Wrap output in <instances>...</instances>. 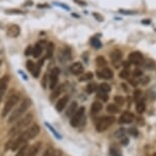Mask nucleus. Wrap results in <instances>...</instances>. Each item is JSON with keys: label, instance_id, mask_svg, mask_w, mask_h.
I'll use <instances>...</instances> for the list:
<instances>
[{"label": "nucleus", "instance_id": "obj_18", "mask_svg": "<svg viewBox=\"0 0 156 156\" xmlns=\"http://www.w3.org/2000/svg\"><path fill=\"white\" fill-rule=\"evenodd\" d=\"M121 58H122V53L120 50H114L111 53V60L113 62V64H114V66H116V63H119Z\"/></svg>", "mask_w": 156, "mask_h": 156}, {"label": "nucleus", "instance_id": "obj_21", "mask_svg": "<svg viewBox=\"0 0 156 156\" xmlns=\"http://www.w3.org/2000/svg\"><path fill=\"white\" fill-rule=\"evenodd\" d=\"M136 108H137V111H138V113H140V114H142V113L145 112V109H146V104H145V101L143 100V99L137 101Z\"/></svg>", "mask_w": 156, "mask_h": 156}, {"label": "nucleus", "instance_id": "obj_28", "mask_svg": "<svg viewBox=\"0 0 156 156\" xmlns=\"http://www.w3.org/2000/svg\"><path fill=\"white\" fill-rule=\"evenodd\" d=\"M100 88V91H103V93H109L110 90H111V86L108 84V83H102V84L99 86Z\"/></svg>", "mask_w": 156, "mask_h": 156}, {"label": "nucleus", "instance_id": "obj_32", "mask_svg": "<svg viewBox=\"0 0 156 156\" xmlns=\"http://www.w3.org/2000/svg\"><path fill=\"white\" fill-rule=\"evenodd\" d=\"M114 101H115V103H116L117 105H119V106H122V105L124 104V99H123L121 96L115 97V98H114Z\"/></svg>", "mask_w": 156, "mask_h": 156}, {"label": "nucleus", "instance_id": "obj_25", "mask_svg": "<svg viewBox=\"0 0 156 156\" xmlns=\"http://www.w3.org/2000/svg\"><path fill=\"white\" fill-rule=\"evenodd\" d=\"M28 149H29V146L28 145H24L23 147H21L20 149L18 150V153L15 154V156H26L27 152H28Z\"/></svg>", "mask_w": 156, "mask_h": 156}, {"label": "nucleus", "instance_id": "obj_44", "mask_svg": "<svg viewBox=\"0 0 156 156\" xmlns=\"http://www.w3.org/2000/svg\"><path fill=\"white\" fill-rule=\"evenodd\" d=\"M121 144L124 145V146H125V145H127L128 144V139L127 138H123L122 141H121Z\"/></svg>", "mask_w": 156, "mask_h": 156}, {"label": "nucleus", "instance_id": "obj_40", "mask_svg": "<svg viewBox=\"0 0 156 156\" xmlns=\"http://www.w3.org/2000/svg\"><path fill=\"white\" fill-rule=\"evenodd\" d=\"M50 156H62V152L60 150H53V152L52 153Z\"/></svg>", "mask_w": 156, "mask_h": 156}, {"label": "nucleus", "instance_id": "obj_39", "mask_svg": "<svg viewBox=\"0 0 156 156\" xmlns=\"http://www.w3.org/2000/svg\"><path fill=\"white\" fill-rule=\"evenodd\" d=\"M53 152V149L52 147H48L46 150H45V152L43 153V155L42 156H50L52 155V153Z\"/></svg>", "mask_w": 156, "mask_h": 156}, {"label": "nucleus", "instance_id": "obj_8", "mask_svg": "<svg viewBox=\"0 0 156 156\" xmlns=\"http://www.w3.org/2000/svg\"><path fill=\"white\" fill-rule=\"evenodd\" d=\"M42 63H43V60L40 61L38 65L34 64L32 61H28V62H27V68H28L29 71L31 72V74L33 75V77L37 78V77L39 76V74H40V67H41Z\"/></svg>", "mask_w": 156, "mask_h": 156}, {"label": "nucleus", "instance_id": "obj_33", "mask_svg": "<svg viewBox=\"0 0 156 156\" xmlns=\"http://www.w3.org/2000/svg\"><path fill=\"white\" fill-rule=\"evenodd\" d=\"M98 98L101 99V100H103L104 102L108 101V95H107L106 93H103V91H99V93H98Z\"/></svg>", "mask_w": 156, "mask_h": 156}, {"label": "nucleus", "instance_id": "obj_13", "mask_svg": "<svg viewBox=\"0 0 156 156\" xmlns=\"http://www.w3.org/2000/svg\"><path fill=\"white\" fill-rule=\"evenodd\" d=\"M69 102V97L68 96H64L62 97L60 100L58 101V103L56 104V109L58 112H62L64 110V108L67 106V104H68Z\"/></svg>", "mask_w": 156, "mask_h": 156}, {"label": "nucleus", "instance_id": "obj_23", "mask_svg": "<svg viewBox=\"0 0 156 156\" xmlns=\"http://www.w3.org/2000/svg\"><path fill=\"white\" fill-rule=\"evenodd\" d=\"M107 111L111 114H116V113L119 112V107L116 104H109L107 106Z\"/></svg>", "mask_w": 156, "mask_h": 156}, {"label": "nucleus", "instance_id": "obj_29", "mask_svg": "<svg viewBox=\"0 0 156 156\" xmlns=\"http://www.w3.org/2000/svg\"><path fill=\"white\" fill-rule=\"evenodd\" d=\"M97 90V83L95 82H91L86 86V93H95V90Z\"/></svg>", "mask_w": 156, "mask_h": 156}, {"label": "nucleus", "instance_id": "obj_27", "mask_svg": "<svg viewBox=\"0 0 156 156\" xmlns=\"http://www.w3.org/2000/svg\"><path fill=\"white\" fill-rule=\"evenodd\" d=\"M93 73H90V72H87L86 74H84V75H82L81 77L79 78V81H87V80H90V79H93Z\"/></svg>", "mask_w": 156, "mask_h": 156}, {"label": "nucleus", "instance_id": "obj_30", "mask_svg": "<svg viewBox=\"0 0 156 156\" xmlns=\"http://www.w3.org/2000/svg\"><path fill=\"white\" fill-rule=\"evenodd\" d=\"M90 42H91V45H93V47H96V48H100L102 46L101 41L98 38H97V37H93V38H91Z\"/></svg>", "mask_w": 156, "mask_h": 156}, {"label": "nucleus", "instance_id": "obj_6", "mask_svg": "<svg viewBox=\"0 0 156 156\" xmlns=\"http://www.w3.org/2000/svg\"><path fill=\"white\" fill-rule=\"evenodd\" d=\"M84 111H85L84 107H80V108H78L77 111L72 115L70 123H71V125L73 126V127H77V126L80 124L83 115H84Z\"/></svg>", "mask_w": 156, "mask_h": 156}, {"label": "nucleus", "instance_id": "obj_17", "mask_svg": "<svg viewBox=\"0 0 156 156\" xmlns=\"http://www.w3.org/2000/svg\"><path fill=\"white\" fill-rule=\"evenodd\" d=\"M41 44L42 42H39V43H37L33 47V49H32V56H33L34 58H39V56H41L42 50H43V46H42Z\"/></svg>", "mask_w": 156, "mask_h": 156}, {"label": "nucleus", "instance_id": "obj_15", "mask_svg": "<svg viewBox=\"0 0 156 156\" xmlns=\"http://www.w3.org/2000/svg\"><path fill=\"white\" fill-rule=\"evenodd\" d=\"M20 27L18 25H10L8 28H7V35L9 37H18L20 35Z\"/></svg>", "mask_w": 156, "mask_h": 156}, {"label": "nucleus", "instance_id": "obj_20", "mask_svg": "<svg viewBox=\"0 0 156 156\" xmlns=\"http://www.w3.org/2000/svg\"><path fill=\"white\" fill-rule=\"evenodd\" d=\"M78 109V105H77V102H72L71 104H70V106L68 107V109H67L66 111V115L67 116H72V115L74 114L75 112L77 111Z\"/></svg>", "mask_w": 156, "mask_h": 156}, {"label": "nucleus", "instance_id": "obj_12", "mask_svg": "<svg viewBox=\"0 0 156 156\" xmlns=\"http://www.w3.org/2000/svg\"><path fill=\"white\" fill-rule=\"evenodd\" d=\"M8 76L5 75L2 78H0V103H1L2 99L5 95V91H6L7 84H8Z\"/></svg>", "mask_w": 156, "mask_h": 156}, {"label": "nucleus", "instance_id": "obj_16", "mask_svg": "<svg viewBox=\"0 0 156 156\" xmlns=\"http://www.w3.org/2000/svg\"><path fill=\"white\" fill-rule=\"evenodd\" d=\"M83 66L81 63H74L73 65L70 68V71H71L72 74L74 75H80L83 72Z\"/></svg>", "mask_w": 156, "mask_h": 156}, {"label": "nucleus", "instance_id": "obj_2", "mask_svg": "<svg viewBox=\"0 0 156 156\" xmlns=\"http://www.w3.org/2000/svg\"><path fill=\"white\" fill-rule=\"evenodd\" d=\"M32 121H33V114L32 113H29V114H26L25 116L21 117L10 127V130L8 131V136L12 137V138L17 137L18 134H20L22 131H24L25 128L29 127Z\"/></svg>", "mask_w": 156, "mask_h": 156}, {"label": "nucleus", "instance_id": "obj_19", "mask_svg": "<svg viewBox=\"0 0 156 156\" xmlns=\"http://www.w3.org/2000/svg\"><path fill=\"white\" fill-rule=\"evenodd\" d=\"M64 90V85H56V87L53 90V93L50 96V101H55L56 98L62 93V91Z\"/></svg>", "mask_w": 156, "mask_h": 156}, {"label": "nucleus", "instance_id": "obj_43", "mask_svg": "<svg viewBox=\"0 0 156 156\" xmlns=\"http://www.w3.org/2000/svg\"><path fill=\"white\" fill-rule=\"evenodd\" d=\"M131 65V63H130V61H126V62H123V67H124V69H127L128 67H130Z\"/></svg>", "mask_w": 156, "mask_h": 156}, {"label": "nucleus", "instance_id": "obj_5", "mask_svg": "<svg viewBox=\"0 0 156 156\" xmlns=\"http://www.w3.org/2000/svg\"><path fill=\"white\" fill-rule=\"evenodd\" d=\"M115 121V118L113 116H104L101 117L100 119L97 121L96 124V128L99 133H102V131H106L107 128L109 127L110 125H112Z\"/></svg>", "mask_w": 156, "mask_h": 156}, {"label": "nucleus", "instance_id": "obj_48", "mask_svg": "<svg viewBox=\"0 0 156 156\" xmlns=\"http://www.w3.org/2000/svg\"><path fill=\"white\" fill-rule=\"evenodd\" d=\"M0 65H1V60H0Z\"/></svg>", "mask_w": 156, "mask_h": 156}, {"label": "nucleus", "instance_id": "obj_37", "mask_svg": "<svg viewBox=\"0 0 156 156\" xmlns=\"http://www.w3.org/2000/svg\"><path fill=\"white\" fill-rule=\"evenodd\" d=\"M141 96H142V91L140 90H134V100H137V101H139V100H141Z\"/></svg>", "mask_w": 156, "mask_h": 156}, {"label": "nucleus", "instance_id": "obj_7", "mask_svg": "<svg viewBox=\"0 0 156 156\" xmlns=\"http://www.w3.org/2000/svg\"><path fill=\"white\" fill-rule=\"evenodd\" d=\"M59 75H60V69L58 68V67H56V68H53L52 70V72H50L49 74V88L50 90H55L56 87V85H58V81H59Z\"/></svg>", "mask_w": 156, "mask_h": 156}, {"label": "nucleus", "instance_id": "obj_35", "mask_svg": "<svg viewBox=\"0 0 156 156\" xmlns=\"http://www.w3.org/2000/svg\"><path fill=\"white\" fill-rule=\"evenodd\" d=\"M127 133L131 134V136H133V137H137L139 134V131L138 130H137L136 127H131L130 130L127 131Z\"/></svg>", "mask_w": 156, "mask_h": 156}, {"label": "nucleus", "instance_id": "obj_3", "mask_svg": "<svg viewBox=\"0 0 156 156\" xmlns=\"http://www.w3.org/2000/svg\"><path fill=\"white\" fill-rule=\"evenodd\" d=\"M30 106H31V101L29 100V99H25V100H23L20 106H19L17 109L13 110V111H12L7 122L12 123V122L17 121L18 119H20L21 117H23V115L25 114L27 110L30 108Z\"/></svg>", "mask_w": 156, "mask_h": 156}, {"label": "nucleus", "instance_id": "obj_14", "mask_svg": "<svg viewBox=\"0 0 156 156\" xmlns=\"http://www.w3.org/2000/svg\"><path fill=\"white\" fill-rule=\"evenodd\" d=\"M40 148H41V143H40V142L33 144L31 147H29L26 156H37L38 152L40 151Z\"/></svg>", "mask_w": 156, "mask_h": 156}, {"label": "nucleus", "instance_id": "obj_34", "mask_svg": "<svg viewBox=\"0 0 156 156\" xmlns=\"http://www.w3.org/2000/svg\"><path fill=\"white\" fill-rule=\"evenodd\" d=\"M120 77L123 78V79H127L128 77H130V72H128V70L127 69H124V70H122L121 72H120Z\"/></svg>", "mask_w": 156, "mask_h": 156}, {"label": "nucleus", "instance_id": "obj_47", "mask_svg": "<svg viewBox=\"0 0 156 156\" xmlns=\"http://www.w3.org/2000/svg\"><path fill=\"white\" fill-rule=\"evenodd\" d=\"M153 156H156V152L154 153V154H153Z\"/></svg>", "mask_w": 156, "mask_h": 156}, {"label": "nucleus", "instance_id": "obj_31", "mask_svg": "<svg viewBox=\"0 0 156 156\" xmlns=\"http://www.w3.org/2000/svg\"><path fill=\"white\" fill-rule=\"evenodd\" d=\"M125 134H126V131L124 128H119V130H117L115 131L114 136L116 137V138H123V137L125 136Z\"/></svg>", "mask_w": 156, "mask_h": 156}, {"label": "nucleus", "instance_id": "obj_24", "mask_svg": "<svg viewBox=\"0 0 156 156\" xmlns=\"http://www.w3.org/2000/svg\"><path fill=\"white\" fill-rule=\"evenodd\" d=\"M53 49H55V45L53 42H49L46 46V59H50L53 55Z\"/></svg>", "mask_w": 156, "mask_h": 156}, {"label": "nucleus", "instance_id": "obj_36", "mask_svg": "<svg viewBox=\"0 0 156 156\" xmlns=\"http://www.w3.org/2000/svg\"><path fill=\"white\" fill-rule=\"evenodd\" d=\"M145 67L148 69H152V68H154L155 67V63L153 61H147V62H145Z\"/></svg>", "mask_w": 156, "mask_h": 156}, {"label": "nucleus", "instance_id": "obj_38", "mask_svg": "<svg viewBox=\"0 0 156 156\" xmlns=\"http://www.w3.org/2000/svg\"><path fill=\"white\" fill-rule=\"evenodd\" d=\"M110 155L111 156H121L120 152L118 151L117 149H115V148H111V149H110Z\"/></svg>", "mask_w": 156, "mask_h": 156}, {"label": "nucleus", "instance_id": "obj_10", "mask_svg": "<svg viewBox=\"0 0 156 156\" xmlns=\"http://www.w3.org/2000/svg\"><path fill=\"white\" fill-rule=\"evenodd\" d=\"M143 60V56L139 52H134L130 53V56H128V61H130L131 64H134V65H140V64H142Z\"/></svg>", "mask_w": 156, "mask_h": 156}, {"label": "nucleus", "instance_id": "obj_11", "mask_svg": "<svg viewBox=\"0 0 156 156\" xmlns=\"http://www.w3.org/2000/svg\"><path fill=\"white\" fill-rule=\"evenodd\" d=\"M134 119V115L133 113H131L130 111H125L121 114V116L118 119V122L121 123V124H126V123H131L133 122Z\"/></svg>", "mask_w": 156, "mask_h": 156}, {"label": "nucleus", "instance_id": "obj_45", "mask_svg": "<svg viewBox=\"0 0 156 156\" xmlns=\"http://www.w3.org/2000/svg\"><path fill=\"white\" fill-rule=\"evenodd\" d=\"M93 17H96L99 21H100V22H102V21H103V18H102L101 15H99L98 13H93Z\"/></svg>", "mask_w": 156, "mask_h": 156}, {"label": "nucleus", "instance_id": "obj_46", "mask_svg": "<svg viewBox=\"0 0 156 156\" xmlns=\"http://www.w3.org/2000/svg\"><path fill=\"white\" fill-rule=\"evenodd\" d=\"M130 81H131V84L134 85V86H137V84H138V81H134V80H133V79H131Z\"/></svg>", "mask_w": 156, "mask_h": 156}, {"label": "nucleus", "instance_id": "obj_42", "mask_svg": "<svg viewBox=\"0 0 156 156\" xmlns=\"http://www.w3.org/2000/svg\"><path fill=\"white\" fill-rule=\"evenodd\" d=\"M32 49H33V47L28 46V47H27V49H26V52H25V55H26V56L31 55V53H32Z\"/></svg>", "mask_w": 156, "mask_h": 156}, {"label": "nucleus", "instance_id": "obj_26", "mask_svg": "<svg viewBox=\"0 0 156 156\" xmlns=\"http://www.w3.org/2000/svg\"><path fill=\"white\" fill-rule=\"evenodd\" d=\"M96 62H97V65H98L99 67H101V68H103V67H105L107 65V62H106V60H105V58L104 56H101L97 58Z\"/></svg>", "mask_w": 156, "mask_h": 156}, {"label": "nucleus", "instance_id": "obj_41", "mask_svg": "<svg viewBox=\"0 0 156 156\" xmlns=\"http://www.w3.org/2000/svg\"><path fill=\"white\" fill-rule=\"evenodd\" d=\"M134 77H138V76H142V71L141 70H134Z\"/></svg>", "mask_w": 156, "mask_h": 156}, {"label": "nucleus", "instance_id": "obj_22", "mask_svg": "<svg viewBox=\"0 0 156 156\" xmlns=\"http://www.w3.org/2000/svg\"><path fill=\"white\" fill-rule=\"evenodd\" d=\"M103 109V105L100 102H93V105H91V113L93 114H97Z\"/></svg>", "mask_w": 156, "mask_h": 156}, {"label": "nucleus", "instance_id": "obj_9", "mask_svg": "<svg viewBox=\"0 0 156 156\" xmlns=\"http://www.w3.org/2000/svg\"><path fill=\"white\" fill-rule=\"evenodd\" d=\"M97 76L100 79H112L113 76H114V73L109 68H102L101 70L97 71Z\"/></svg>", "mask_w": 156, "mask_h": 156}, {"label": "nucleus", "instance_id": "obj_1", "mask_svg": "<svg viewBox=\"0 0 156 156\" xmlns=\"http://www.w3.org/2000/svg\"><path fill=\"white\" fill-rule=\"evenodd\" d=\"M40 133V126L38 124H32L29 127H27L25 131H22L20 134H18L17 137H15L13 141H10L7 143L6 148L7 149L12 150V151H15L19 150L21 147H23L24 145H26L29 141L36 138V136Z\"/></svg>", "mask_w": 156, "mask_h": 156}, {"label": "nucleus", "instance_id": "obj_4", "mask_svg": "<svg viewBox=\"0 0 156 156\" xmlns=\"http://www.w3.org/2000/svg\"><path fill=\"white\" fill-rule=\"evenodd\" d=\"M20 101H21L20 93H15V95L10 96L8 98V100L6 101V103L4 105L3 110H2V113H1V116L6 117L7 115L12 111L13 107H15L19 103H20Z\"/></svg>", "mask_w": 156, "mask_h": 156}]
</instances>
